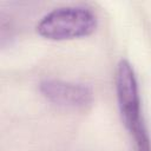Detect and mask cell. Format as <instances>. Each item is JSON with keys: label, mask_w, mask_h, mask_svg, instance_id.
<instances>
[{"label": "cell", "mask_w": 151, "mask_h": 151, "mask_svg": "<svg viewBox=\"0 0 151 151\" xmlns=\"http://www.w3.org/2000/svg\"><path fill=\"white\" fill-rule=\"evenodd\" d=\"M98 26L97 14L85 6H63L46 13L37 24V33L44 39L65 41L86 38Z\"/></svg>", "instance_id": "obj_2"}, {"label": "cell", "mask_w": 151, "mask_h": 151, "mask_svg": "<svg viewBox=\"0 0 151 151\" xmlns=\"http://www.w3.org/2000/svg\"><path fill=\"white\" fill-rule=\"evenodd\" d=\"M39 91L50 103L72 110H86L93 103V91L81 83L61 79H45L39 84Z\"/></svg>", "instance_id": "obj_3"}, {"label": "cell", "mask_w": 151, "mask_h": 151, "mask_svg": "<svg viewBox=\"0 0 151 151\" xmlns=\"http://www.w3.org/2000/svg\"><path fill=\"white\" fill-rule=\"evenodd\" d=\"M114 84L119 113L134 151H151V139L143 118L137 77L127 59L119 60Z\"/></svg>", "instance_id": "obj_1"}]
</instances>
